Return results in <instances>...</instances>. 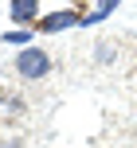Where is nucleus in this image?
Instances as JSON below:
<instances>
[{"instance_id": "nucleus-1", "label": "nucleus", "mask_w": 137, "mask_h": 148, "mask_svg": "<svg viewBox=\"0 0 137 148\" xmlns=\"http://www.w3.org/2000/svg\"><path fill=\"white\" fill-rule=\"evenodd\" d=\"M78 4H82V0H12V23L35 31L47 16L63 12V8H78Z\"/></svg>"}, {"instance_id": "nucleus-2", "label": "nucleus", "mask_w": 137, "mask_h": 148, "mask_svg": "<svg viewBox=\"0 0 137 148\" xmlns=\"http://www.w3.org/2000/svg\"><path fill=\"white\" fill-rule=\"evenodd\" d=\"M16 74H20L24 82H43L47 74H51V55H47L43 47H24V51L16 55Z\"/></svg>"}, {"instance_id": "nucleus-3", "label": "nucleus", "mask_w": 137, "mask_h": 148, "mask_svg": "<svg viewBox=\"0 0 137 148\" xmlns=\"http://www.w3.org/2000/svg\"><path fill=\"white\" fill-rule=\"evenodd\" d=\"M78 23H82V12H78V8H63V12L47 16V20L39 23L35 31H43V35H55V31H67V27H78Z\"/></svg>"}, {"instance_id": "nucleus-4", "label": "nucleus", "mask_w": 137, "mask_h": 148, "mask_svg": "<svg viewBox=\"0 0 137 148\" xmlns=\"http://www.w3.org/2000/svg\"><path fill=\"white\" fill-rule=\"evenodd\" d=\"M122 4V0H98V4L90 8V12H82V23L78 27H94V23H102V20H110V12Z\"/></svg>"}, {"instance_id": "nucleus-5", "label": "nucleus", "mask_w": 137, "mask_h": 148, "mask_svg": "<svg viewBox=\"0 0 137 148\" xmlns=\"http://www.w3.org/2000/svg\"><path fill=\"white\" fill-rule=\"evenodd\" d=\"M31 35H35L31 27H12V31H4V35H0V43H8V47H28Z\"/></svg>"}, {"instance_id": "nucleus-6", "label": "nucleus", "mask_w": 137, "mask_h": 148, "mask_svg": "<svg viewBox=\"0 0 137 148\" xmlns=\"http://www.w3.org/2000/svg\"><path fill=\"white\" fill-rule=\"evenodd\" d=\"M114 43H110V39H98V43H94V59H98V62H114Z\"/></svg>"}, {"instance_id": "nucleus-7", "label": "nucleus", "mask_w": 137, "mask_h": 148, "mask_svg": "<svg viewBox=\"0 0 137 148\" xmlns=\"http://www.w3.org/2000/svg\"><path fill=\"white\" fill-rule=\"evenodd\" d=\"M0 148H24V140H16V136H8V140H0Z\"/></svg>"}]
</instances>
